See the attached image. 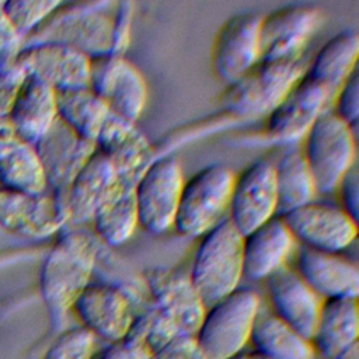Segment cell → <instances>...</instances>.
I'll return each instance as SVG.
<instances>
[{
    "label": "cell",
    "mask_w": 359,
    "mask_h": 359,
    "mask_svg": "<svg viewBox=\"0 0 359 359\" xmlns=\"http://www.w3.org/2000/svg\"><path fill=\"white\" fill-rule=\"evenodd\" d=\"M102 243L93 230L67 226L48 251L39 272V290L52 324H63L91 282Z\"/></svg>",
    "instance_id": "1"
},
{
    "label": "cell",
    "mask_w": 359,
    "mask_h": 359,
    "mask_svg": "<svg viewBox=\"0 0 359 359\" xmlns=\"http://www.w3.org/2000/svg\"><path fill=\"white\" fill-rule=\"evenodd\" d=\"M116 1L60 3L59 7L29 35L24 45L59 42L87 57L114 53Z\"/></svg>",
    "instance_id": "2"
},
{
    "label": "cell",
    "mask_w": 359,
    "mask_h": 359,
    "mask_svg": "<svg viewBox=\"0 0 359 359\" xmlns=\"http://www.w3.org/2000/svg\"><path fill=\"white\" fill-rule=\"evenodd\" d=\"M307 66L304 55L285 60L259 59L243 77L227 86L222 107L234 119L266 116L304 76Z\"/></svg>",
    "instance_id": "3"
},
{
    "label": "cell",
    "mask_w": 359,
    "mask_h": 359,
    "mask_svg": "<svg viewBox=\"0 0 359 359\" xmlns=\"http://www.w3.org/2000/svg\"><path fill=\"white\" fill-rule=\"evenodd\" d=\"M188 275L206 307L240 286L244 278L243 234L229 217L201 237Z\"/></svg>",
    "instance_id": "4"
},
{
    "label": "cell",
    "mask_w": 359,
    "mask_h": 359,
    "mask_svg": "<svg viewBox=\"0 0 359 359\" xmlns=\"http://www.w3.org/2000/svg\"><path fill=\"white\" fill-rule=\"evenodd\" d=\"M259 310V294L247 286L208 306L195 334L202 359H231L244 352Z\"/></svg>",
    "instance_id": "5"
},
{
    "label": "cell",
    "mask_w": 359,
    "mask_h": 359,
    "mask_svg": "<svg viewBox=\"0 0 359 359\" xmlns=\"http://www.w3.org/2000/svg\"><path fill=\"white\" fill-rule=\"evenodd\" d=\"M236 174L220 163L209 164L185 178L172 229L182 237L198 238L229 215Z\"/></svg>",
    "instance_id": "6"
},
{
    "label": "cell",
    "mask_w": 359,
    "mask_h": 359,
    "mask_svg": "<svg viewBox=\"0 0 359 359\" xmlns=\"http://www.w3.org/2000/svg\"><path fill=\"white\" fill-rule=\"evenodd\" d=\"M356 128L339 119L331 108L324 111L303 137V156L317 194H332L356 164Z\"/></svg>",
    "instance_id": "7"
},
{
    "label": "cell",
    "mask_w": 359,
    "mask_h": 359,
    "mask_svg": "<svg viewBox=\"0 0 359 359\" xmlns=\"http://www.w3.org/2000/svg\"><path fill=\"white\" fill-rule=\"evenodd\" d=\"M182 164L175 154H158L135 184L139 226L163 234L172 229L184 187Z\"/></svg>",
    "instance_id": "8"
},
{
    "label": "cell",
    "mask_w": 359,
    "mask_h": 359,
    "mask_svg": "<svg viewBox=\"0 0 359 359\" xmlns=\"http://www.w3.org/2000/svg\"><path fill=\"white\" fill-rule=\"evenodd\" d=\"M88 87L105 101L114 115L129 122L136 123L147 104L146 79L125 55L91 57Z\"/></svg>",
    "instance_id": "9"
},
{
    "label": "cell",
    "mask_w": 359,
    "mask_h": 359,
    "mask_svg": "<svg viewBox=\"0 0 359 359\" xmlns=\"http://www.w3.org/2000/svg\"><path fill=\"white\" fill-rule=\"evenodd\" d=\"M69 226L66 194H25L0 187V227L8 233L48 238Z\"/></svg>",
    "instance_id": "10"
},
{
    "label": "cell",
    "mask_w": 359,
    "mask_h": 359,
    "mask_svg": "<svg viewBox=\"0 0 359 359\" xmlns=\"http://www.w3.org/2000/svg\"><path fill=\"white\" fill-rule=\"evenodd\" d=\"M332 98L334 93L304 73L266 115L264 137L287 146L303 140L316 119L331 108Z\"/></svg>",
    "instance_id": "11"
},
{
    "label": "cell",
    "mask_w": 359,
    "mask_h": 359,
    "mask_svg": "<svg viewBox=\"0 0 359 359\" xmlns=\"http://www.w3.org/2000/svg\"><path fill=\"white\" fill-rule=\"evenodd\" d=\"M135 302L136 297L122 286L107 280H91L72 310L81 321L80 325L109 344L125 338L129 332L137 314Z\"/></svg>",
    "instance_id": "12"
},
{
    "label": "cell",
    "mask_w": 359,
    "mask_h": 359,
    "mask_svg": "<svg viewBox=\"0 0 359 359\" xmlns=\"http://www.w3.org/2000/svg\"><path fill=\"white\" fill-rule=\"evenodd\" d=\"M280 217L302 247L342 252L358 237V222L341 205L314 199Z\"/></svg>",
    "instance_id": "13"
},
{
    "label": "cell",
    "mask_w": 359,
    "mask_h": 359,
    "mask_svg": "<svg viewBox=\"0 0 359 359\" xmlns=\"http://www.w3.org/2000/svg\"><path fill=\"white\" fill-rule=\"evenodd\" d=\"M150 307L170 321L181 334L195 335L206 306L189 275L181 269L154 266L143 273Z\"/></svg>",
    "instance_id": "14"
},
{
    "label": "cell",
    "mask_w": 359,
    "mask_h": 359,
    "mask_svg": "<svg viewBox=\"0 0 359 359\" xmlns=\"http://www.w3.org/2000/svg\"><path fill=\"white\" fill-rule=\"evenodd\" d=\"M323 21L320 7L309 3L287 4L261 17L259 50L262 60H285L304 55Z\"/></svg>",
    "instance_id": "15"
},
{
    "label": "cell",
    "mask_w": 359,
    "mask_h": 359,
    "mask_svg": "<svg viewBox=\"0 0 359 359\" xmlns=\"http://www.w3.org/2000/svg\"><path fill=\"white\" fill-rule=\"evenodd\" d=\"M278 216L273 161L259 158L236 175L227 217L245 236Z\"/></svg>",
    "instance_id": "16"
},
{
    "label": "cell",
    "mask_w": 359,
    "mask_h": 359,
    "mask_svg": "<svg viewBox=\"0 0 359 359\" xmlns=\"http://www.w3.org/2000/svg\"><path fill=\"white\" fill-rule=\"evenodd\" d=\"M261 14L241 11L217 31L212 45V70L226 86L243 77L261 59Z\"/></svg>",
    "instance_id": "17"
},
{
    "label": "cell",
    "mask_w": 359,
    "mask_h": 359,
    "mask_svg": "<svg viewBox=\"0 0 359 359\" xmlns=\"http://www.w3.org/2000/svg\"><path fill=\"white\" fill-rule=\"evenodd\" d=\"M15 63L25 74L38 77L55 91L88 86L90 57L65 43H27Z\"/></svg>",
    "instance_id": "18"
},
{
    "label": "cell",
    "mask_w": 359,
    "mask_h": 359,
    "mask_svg": "<svg viewBox=\"0 0 359 359\" xmlns=\"http://www.w3.org/2000/svg\"><path fill=\"white\" fill-rule=\"evenodd\" d=\"M42 163L48 189L66 194L69 185L97 150L95 143L79 136L59 118L34 144Z\"/></svg>",
    "instance_id": "19"
},
{
    "label": "cell",
    "mask_w": 359,
    "mask_h": 359,
    "mask_svg": "<svg viewBox=\"0 0 359 359\" xmlns=\"http://www.w3.org/2000/svg\"><path fill=\"white\" fill-rule=\"evenodd\" d=\"M94 143L95 149L111 161L118 177L135 184L157 157L156 147L137 125L112 112L104 122Z\"/></svg>",
    "instance_id": "20"
},
{
    "label": "cell",
    "mask_w": 359,
    "mask_h": 359,
    "mask_svg": "<svg viewBox=\"0 0 359 359\" xmlns=\"http://www.w3.org/2000/svg\"><path fill=\"white\" fill-rule=\"evenodd\" d=\"M266 282L272 304L271 311L304 338L311 339L324 300L296 269L286 265L271 275Z\"/></svg>",
    "instance_id": "21"
},
{
    "label": "cell",
    "mask_w": 359,
    "mask_h": 359,
    "mask_svg": "<svg viewBox=\"0 0 359 359\" xmlns=\"http://www.w3.org/2000/svg\"><path fill=\"white\" fill-rule=\"evenodd\" d=\"M296 272L323 299H358L359 271L342 252L299 247Z\"/></svg>",
    "instance_id": "22"
},
{
    "label": "cell",
    "mask_w": 359,
    "mask_h": 359,
    "mask_svg": "<svg viewBox=\"0 0 359 359\" xmlns=\"http://www.w3.org/2000/svg\"><path fill=\"white\" fill-rule=\"evenodd\" d=\"M6 116L18 139L35 144L57 119L56 91L38 77L25 74Z\"/></svg>",
    "instance_id": "23"
},
{
    "label": "cell",
    "mask_w": 359,
    "mask_h": 359,
    "mask_svg": "<svg viewBox=\"0 0 359 359\" xmlns=\"http://www.w3.org/2000/svg\"><path fill=\"white\" fill-rule=\"evenodd\" d=\"M296 247L290 230L275 216L243 236V272L252 280L268 279L286 265Z\"/></svg>",
    "instance_id": "24"
},
{
    "label": "cell",
    "mask_w": 359,
    "mask_h": 359,
    "mask_svg": "<svg viewBox=\"0 0 359 359\" xmlns=\"http://www.w3.org/2000/svg\"><path fill=\"white\" fill-rule=\"evenodd\" d=\"M118 178L111 161L95 150L66 191L69 226L83 227L90 223Z\"/></svg>",
    "instance_id": "25"
},
{
    "label": "cell",
    "mask_w": 359,
    "mask_h": 359,
    "mask_svg": "<svg viewBox=\"0 0 359 359\" xmlns=\"http://www.w3.org/2000/svg\"><path fill=\"white\" fill-rule=\"evenodd\" d=\"M359 310L358 299L341 297L323 302L311 344L323 358L335 355L358 342Z\"/></svg>",
    "instance_id": "26"
},
{
    "label": "cell",
    "mask_w": 359,
    "mask_h": 359,
    "mask_svg": "<svg viewBox=\"0 0 359 359\" xmlns=\"http://www.w3.org/2000/svg\"><path fill=\"white\" fill-rule=\"evenodd\" d=\"M90 223L97 238L109 248L119 247L132 238L139 227L135 182L118 178Z\"/></svg>",
    "instance_id": "27"
},
{
    "label": "cell",
    "mask_w": 359,
    "mask_h": 359,
    "mask_svg": "<svg viewBox=\"0 0 359 359\" xmlns=\"http://www.w3.org/2000/svg\"><path fill=\"white\" fill-rule=\"evenodd\" d=\"M358 32L344 29L320 46L313 59L309 60L306 74L335 94L348 76L358 69Z\"/></svg>",
    "instance_id": "28"
},
{
    "label": "cell",
    "mask_w": 359,
    "mask_h": 359,
    "mask_svg": "<svg viewBox=\"0 0 359 359\" xmlns=\"http://www.w3.org/2000/svg\"><path fill=\"white\" fill-rule=\"evenodd\" d=\"M250 342L254 352L264 359H314L316 355L310 339L262 307L252 327Z\"/></svg>",
    "instance_id": "29"
},
{
    "label": "cell",
    "mask_w": 359,
    "mask_h": 359,
    "mask_svg": "<svg viewBox=\"0 0 359 359\" xmlns=\"http://www.w3.org/2000/svg\"><path fill=\"white\" fill-rule=\"evenodd\" d=\"M278 216L316 199L317 189L302 147L290 144L273 163Z\"/></svg>",
    "instance_id": "30"
},
{
    "label": "cell",
    "mask_w": 359,
    "mask_h": 359,
    "mask_svg": "<svg viewBox=\"0 0 359 359\" xmlns=\"http://www.w3.org/2000/svg\"><path fill=\"white\" fill-rule=\"evenodd\" d=\"M57 118L79 136L94 142L111 114L108 105L90 87L56 91Z\"/></svg>",
    "instance_id": "31"
},
{
    "label": "cell",
    "mask_w": 359,
    "mask_h": 359,
    "mask_svg": "<svg viewBox=\"0 0 359 359\" xmlns=\"http://www.w3.org/2000/svg\"><path fill=\"white\" fill-rule=\"evenodd\" d=\"M0 187L25 194H42L48 189L34 144L15 139L0 150Z\"/></svg>",
    "instance_id": "32"
},
{
    "label": "cell",
    "mask_w": 359,
    "mask_h": 359,
    "mask_svg": "<svg viewBox=\"0 0 359 359\" xmlns=\"http://www.w3.org/2000/svg\"><path fill=\"white\" fill-rule=\"evenodd\" d=\"M60 3L52 0H8L1 1V7L10 24L25 41Z\"/></svg>",
    "instance_id": "33"
},
{
    "label": "cell",
    "mask_w": 359,
    "mask_h": 359,
    "mask_svg": "<svg viewBox=\"0 0 359 359\" xmlns=\"http://www.w3.org/2000/svg\"><path fill=\"white\" fill-rule=\"evenodd\" d=\"M95 339L83 325L67 328L53 339L42 359H94Z\"/></svg>",
    "instance_id": "34"
},
{
    "label": "cell",
    "mask_w": 359,
    "mask_h": 359,
    "mask_svg": "<svg viewBox=\"0 0 359 359\" xmlns=\"http://www.w3.org/2000/svg\"><path fill=\"white\" fill-rule=\"evenodd\" d=\"M332 112L348 125H358L359 121V76L355 69L339 86L332 98Z\"/></svg>",
    "instance_id": "35"
},
{
    "label": "cell",
    "mask_w": 359,
    "mask_h": 359,
    "mask_svg": "<svg viewBox=\"0 0 359 359\" xmlns=\"http://www.w3.org/2000/svg\"><path fill=\"white\" fill-rule=\"evenodd\" d=\"M94 359H153L151 352L139 335L129 331L125 338L109 342Z\"/></svg>",
    "instance_id": "36"
},
{
    "label": "cell",
    "mask_w": 359,
    "mask_h": 359,
    "mask_svg": "<svg viewBox=\"0 0 359 359\" xmlns=\"http://www.w3.org/2000/svg\"><path fill=\"white\" fill-rule=\"evenodd\" d=\"M24 46V38L6 17L0 1V73L10 70Z\"/></svg>",
    "instance_id": "37"
},
{
    "label": "cell",
    "mask_w": 359,
    "mask_h": 359,
    "mask_svg": "<svg viewBox=\"0 0 359 359\" xmlns=\"http://www.w3.org/2000/svg\"><path fill=\"white\" fill-rule=\"evenodd\" d=\"M153 359H202V355L195 335L177 334L153 353Z\"/></svg>",
    "instance_id": "38"
},
{
    "label": "cell",
    "mask_w": 359,
    "mask_h": 359,
    "mask_svg": "<svg viewBox=\"0 0 359 359\" xmlns=\"http://www.w3.org/2000/svg\"><path fill=\"white\" fill-rule=\"evenodd\" d=\"M135 4L130 1H116L115 6V55H125L130 43L132 21Z\"/></svg>",
    "instance_id": "39"
},
{
    "label": "cell",
    "mask_w": 359,
    "mask_h": 359,
    "mask_svg": "<svg viewBox=\"0 0 359 359\" xmlns=\"http://www.w3.org/2000/svg\"><path fill=\"white\" fill-rule=\"evenodd\" d=\"M337 191L341 196V208L358 222V203H359V175L356 164L341 180Z\"/></svg>",
    "instance_id": "40"
},
{
    "label": "cell",
    "mask_w": 359,
    "mask_h": 359,
    "mask_svg": "<svg viewBox=\"0 0 359 359\" xmlns=\"http://www.w3.org/2000/svg\"><path fill=\"white\" fill-rule=\"evenodd\" d=\"M25 73L15 63L10 70L0 73V116H6Z\"/></svg>",
    "instance_id": "41"
},
{
    "label": "cell",
    "mask_w": 359,
    "mask_h": 359,
    "mask_svg": "<svg viewBox=\"0 0 359 359\" xmlns=\"http://www.w3.org/2000/svg\"><path fill=\"white\" fill-rule=\"evenodd\" d=\"M15 139H18V137H17L11 123L8 122L7 116H0V150H3L6 146H8Z\"/></svg>",
    "instance_id": "42"
},
{
    "label": "cell",
    "mask_w": 359,
    "mask_h": 359,
    "mask_svg": "<svg viewBox=\"0 0 359 359\" xmlns=\"http://www.w3.org/2000/svg\"><path fill=\"white\" fill-rule=\"evenodd\" d=\"M332 359H359V344H353L349 348L344 349L338 355H335Z\"/></svg>",
    "instance_id": "43"
},
{
    "label": "cell",
    "mask_w": 359,
    "mask_h": 359,
    "mask_svg": "<svg viewBox=\"0 0 359 359\" xmlns=\"http://www.w3.org/2000/svg\"><path fill=\"white\" fill-rule=\"evenodd\" d=\"M231 359H255V353L254 352H241V353H238V355H236V356H233Z\"/></svg>",
    "instance_id": "44"
},
{
    "label": "cell",
    "mask_w": 359,
    "mask_h": 359,
    "mask_svg": "<svg viewBox=\"0 0 359 359\" xmlns=\"http://www.w3.org/2000/svg\"><path fill=\"white\" fill-rule=\"evenodd\" d=\"M254 353H255V352H254ZM255 359H264V358H262V356H259V355H257V353H255Z\"/></svg>",
    "instance_id": "45"
}]
</instances>
